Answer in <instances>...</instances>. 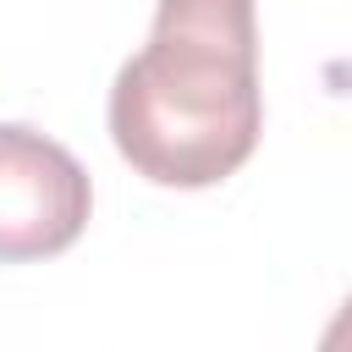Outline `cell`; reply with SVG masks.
Listing matches in <instances>:
<instances>
[{
  "label": "cell",
  "instance_id": "obj_1",
  "mask_svg": "<svg viewBox=\"0 0 352 352\" xmlns=\"http://www.w3.org/2000/svg\"><path fill=\"white\" fill-rule=\"evenodd\" d=\"M253 0H160L148 44L110 82V138L154 187H214L258 148Z\"/></svg>",
  "mask_w": 352,
  "mask_h": 352
},
{
  "label": "cell",
  "instance_id": "obj_2",
  "mask_svg": "<svg viewBox=\"0 0 352 352\" xmlns=\"http://www.w3.org/2000/svg\"><path fill=\"white\" fill-rule=\"evenodd\" d=\"M94 209L88 170L55 138L0 121V264L66 253Z\"/></svg>",
  "mask_w": 352,
  "mask_h": 352
}]
</instances>
